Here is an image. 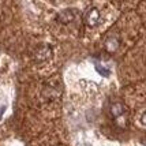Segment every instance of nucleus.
<instances>
[{"label": "nucleus", "instance_id": "0eeeda50", "mask_svg": "<svg viewBox=\"0 0 146 146\" xmlns=\"http://www.w3.org/2000/svg\"><path fill=\"white\" fill-rule=\"evenodd\" d=\"M141 123H142V124L146 127V112H143V113H142V116H141Z\"/></svg>", "mask_w": 146, "mask_h": 146}, {"label": "nucleus", "instance_id": "39448f33", "mask_svg": "<svg viewBox=\"0 0 146 146\" xmlns=\"http://www.w3.org/2000/svg\"><path fill=\"white\" fill-rule=\"evenodd\" d=\"M57 21H59V22H62V23H70L71 21H74V14L71 13L70 10L63 11L62 14H59V15H57Z\"/></svg>", "mask_w": 146, "mask_h": 146}, {"label": "nucleus", "instance_id": "f257e3e1", "mask_svg": "<svg viewBox=\"0 0 146 146\" xmlns=\"http://www.w3.org/2000/svg\"><path fill=\"white\" fill-rule=\"evenodd\" d=\"M86 23L90 26V27H94L100 23V19H101V15H100V11L97 8H92L89 10V13L86 14Z\"/></svg>", "mask_w": 146, "mask_h": 146}, {"label": "nucleus", "instance_id": "f03ea898", "mask_svg": "<svg viewBox=\"0 0 146 146\" xmlns=\"http://www.w3.org/2000/svg\"><path fill=\"white\" fill-rule=\"evenodd\" d=\"M111 115L113 116L115 119H119L124 115V105L120 102H115L111 105Z\"/></svg>", "mask_w": 146, "mask_h": 146}, {"label": "nucleus", "instance_id": "423d86ee", "mask_svg": "<svg viewBox=\"0 0 146 146\" xmlns=\"http://www.w3.org/2000/svg\"><path fill=\"white\" fill-rule=\"evenodd\" d=\"M96 70H97V72H100L102 76H108L109 75V70L100 63H96Z\"/></svg>", "mask_w": 146, "mask_h": 146}, {"label": "nucleus", "instance_id": "7ed1b4c3", "mask_svg": "<svg viewBox=\"0 0 146 146\" xmlns=\"http://www.w3.org/2000/svg\"><path fill=\"white\" fill-rule=\"evenodd\" d=\"M117 48H119V38L117 37H109L108 40L105 41V49H107L109 53L116 52Z\"/></svg>", "mask_w": 146, "mask_h": 146}, {"label": "nucleus", "instance_id": "20e7f679", "mask_svg": "<svg viewBox=\"0 0 146 146\" xmlns=\"http://www.w3.org/2000/svg\"><path fill=\"white\" fill-rule=\"evenodd\" d=\"M36 56H37V59H40V60H45V59H48V57L52 56V49L49 48V46H46V45L40 46V48L37 49Z\"/></svg>", "mask_w": 146, "mask_h": 146}]
</instances>
